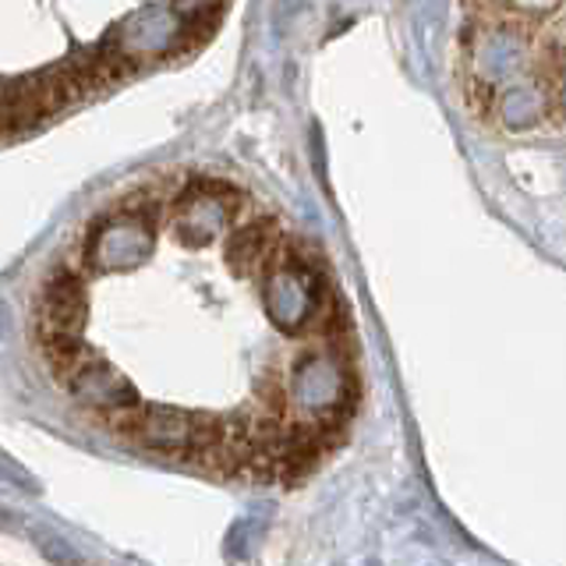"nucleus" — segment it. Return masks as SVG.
I'll list each match as a JSON object with an SVG mask.
<instances>
[{"label":"nucleus","mask_w":566,"mask_h":566,"mask_svg":"<svg viewBox=\"0 0 566 566\" xmlns=\"http://www.w3.org/2000/svg\"><path fill=\"white\" fill-rule=\"evenodd\" d=\"M64 386L75 394L82 403H96L103 407L106 415L117 411V407H128V403H138V394L128 379H120L117 371L106 365V361H96L88 365V354L71 368V376L64 379Z\"/></svg>","instance_id":"nucleus-2"},{"label":"nucleus","mask_w":566,"mask_h":566,"mask_svg":"<svg viewBox=\"0 0 566 566\" xmlns=\"http://www.w3.org/2000/svg\"><path fill=\"white\" fill-rule=\"evenodd\" d=\"M273 220H255V223H248L241 230H234L227 241V262H230V270H234L238 276L244 273H252L255 265L265 259V252H270V238H273Z\"/></svg>","instance_id":"nucleus-4"},{"label":"nucleus","mask_w":566,"mask_h":566,"mask_svg":"<svg viewBox=\"0 0 566 566\" xmlns=\"http://www.w3.org/2000/svg\"><path fill=\"white\" fill-rule=\"evenodd\" d=\"M142 447L170 457H188L191 447V415L181 407H138L132 432Z\"/></svg>","instance_id":"nucleus-3"},{"label":"nucleus","mask_w":566,"mask_h":566,"mask_svg":"<svg viewBox=\"0 0 566 566\" xmlns=\"http://www.w3.org/2000/svg\"><path fill=\"white\" fill-rule=\"evenodd\" d=\"M88 315L85 283L71 270H53V276L43 283V315L40 329H61V333H82Z\"/></svg>","instance_id":"nucleus-1"},{"label":"nucleus","mask_w":566,"mask_h":566,"mask_svg":"<svg viewBox=\"0 0 566 566\" xmlns=\"http://www.w3.org/2000/svg\"><path fill=\"white\" fill-rule=\"evenodd\" d=\"M4 329H8V308L0 305V333H4Z\"/></svg>","instance_id":"nucleus-5"}]
</instances>
